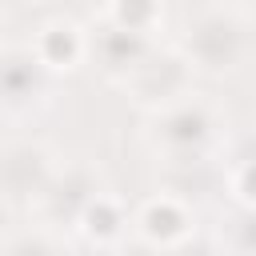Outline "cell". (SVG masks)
Returning a JSON list of instances; mask_svg holds the SVG:
<instances>
[{
  "instance_id": "cell-7",
  "label": "cell",
  "mask_w": 256,
  "mask_h": 256,
  "mask_svg": "<svg viewBox=\"0 0 256 256\" xmlns=\"http://www.w3.org/2000/svg\"><path fill=\"white\" fill-rule=\"evenodd\" d=\"M88 228L96 232V236H112L116 232V224H120V216H116V208L112 204H96V208H88Z\"/></svg>"
},
{
  "instance_id": "cell-1",
  "label": "cell",
  "mask_w": 256,
  "mask_h": 256,
  "mask_svg": "<svg viewBox=\"0 0 256 256\" xmlns=\"http://www.w3.org/2000/svg\"><path fill=\"white\" fill-rule=\"evenodd\" d=\"M140 32L136 28H112L108 36H104V56H108V64H128V60H136L140 56Z\"/></svg>"
},
{
  "instance_id": "cell-5",
  "label": "cell",
  "mask_w": 256,
  "mask_h": 256,
  "mask_svg": "<svg viewBox=\"0 0 256 256\" xmlns=\"http://www.w3.org/2000/svg\"><path fill=\"white\" fill-rule=\"evenodd\" d=\"M152 12H156L152 0H120V24H124V28H136V32H140Z\"/></svg>"
},
{
  "instance_id": "cell-4",
  "label": "cell",
  "mask_w": 256,
  "mask_h": 256,
  "mask_svg": "<svg viewBox=\"0 0 256 256\" xmlns=\"http://www.w3.org/2000/svg\"><path fill=\"white\" fill-rule=\"evenodd\" d=\"M180 228H184V216H180L172 204H160V208L148 212V232H152V236L168 240V236H180Z\"/></svg>"
},
{
  "instance_id": "cell-2",
  "label": "cell",
  "mask_w": 256,
  "mask_h": 256,
  "mask_svg": "<svg viewBox=\"0 0 256 256\" xmlns=\"http://www.w3.org/2000/svg\"><path fill=\"white\" fill-rule=\"evenodd\" d=\"M36 84H40V80H36V68H28V60H8V64L0 68V88H4L8 96H28Z\"/></svg>"
},
{
  "instance_id": "cell-3",
  "label": "cell",
  "mask_w": 256,
  "mask_h": 256,
  "mask_svg": "<svg viewBox=\"0 0 256 256\" xmlns=\"http://www.w3.org/2000/svg\"><path fill=\"white\" fill-rule=\"evenodd\" d=\"M164 136L176 140V144H188V140H200L204 136V116L200 112H180L164 124Z\"/></svg>"
},
{
  "instance_id": "cell-8",
  "label": "cell",
  "mask_w": 256,
  "mask_h": 256,
  "mask_svg": "<svg viewBox=\"0 0 256 256\" xmlns=\"http://www.w3.org/2000/svg\"><path fill=\"white\" fill-rule=\"evenodd\" d=\"M240 184H244V192H248V196H256V164H248V168H244V180H240Z\"/></svg>"
},
{
  "instance_id": "cell-6",
  "label": "cell",
  "mask_w": 256,
  "mask_h": 256,
  "mask_svg": "<svg viewBox=\"0 0 256 256\" xmlns=\"http://www.w3.org/2000/svg\"><path fill=\"white\" fill-rule=\"evenodd\" d=\"M72 52H76L72 32H48L44 36V56L48 60H72Z\"/></svg>"
}]
</instances>
